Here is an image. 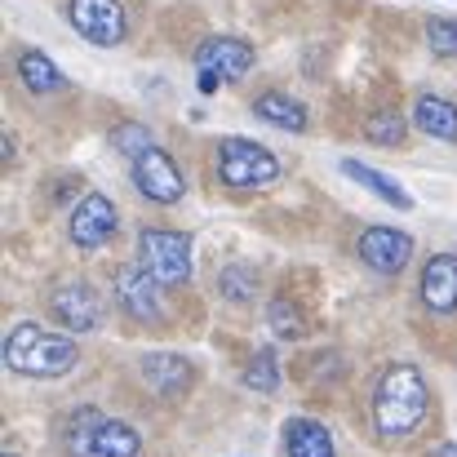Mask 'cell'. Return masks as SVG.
Listing matches in <instances>:
<instances>
[{
	"instance_id": "obj_1",
	"label": "cell",
	"mask_w": 457,
	"mask_h": 457,
	"mask_svg": "<svg viewBox=\"0 0 457 457\" xmlns=\"http://www.w3.org/2000/svg\"><path fill=\"white\" fill-rule=\"evenodd\" d=\"M431 391L418 364H391L373 391V427L382 440H404L427 422Z\"/></svg>"
},
{
	"instance_id": "obj_2",
	"label": "cell",
	"mask_w": 457,
	"mask_h": 457,
	"mask_svg": "<svg viewBox=\"0 0 457 457\" xmlns=\"http://www.w3.org/2000/svg\"><path fill=\"white\" fill-rule=\"evenodd\" d=\"M76 360H80L76 337L54 333V328L31 324V320L13 324V333L4 337V364L22 378H62L76 369Z\"/></svg>"
},
{
	"instance_id": "obj_3",
	"label": "cell",
	"mask_w": 457,
	"mask_h": 457,
	"mask_svg": "<svg viewBox=\"0 0 457 457\" xmlns=\"http://www.w3.org/2000/svg\"><path fill=\"white\" fill-rule=\"evenodd\" d=\"M62 449L71 457H138L143 453V436L129 422L107 418L103 409L85 404L62 422Z\"/></svg>"
},
{
	"instance_id": "obj_4",
	"label": "cell",
	"mask_w": 457,
	"mask_h": 457,
	"mask_svg": "<svg viewBox=\"0 0 457 457\" xmlns=\"http://www.w3.org/2000/svg\"><path fill=\"white\" fill-rule=\"evenodd\" d=\"M218 178L236 191H262L280 182V160L253 138H222L218 143Z\"/></svg>"
},
{
	"instance_id": "obj_5",
	"label": "cell",
	"mask_w": 457,
	"mask_h": 457,
	"mask_svg": "<svg viewBox=\"0 0 457 457\" xmlns=\"http://www.w3.org/2000/svg\"><path fill=\"white\" fill-rule=\"evenodd\" d=\"M138 262L164 289L187 285L191 280V236L169 231V227H143L138 231Z\"/></svg>"
},
{
	"instance_id": "obj_6",
	"label": "cell",
	"mask_w": 457,
	"mask_h": 457,
	"mask_svg": "<svg viewBox=\"0 0 457 457\" xmlns=\"http://www.w3.org/2000/svg\"><path fill=\"white\" fill-rule=\"evenodd\" d=\"M67 18H71L76 36L89 40V45H98V49L120 45L125 31H129V13H125L120 0H71L67 4Z\"/></svg>"
},
{
	"instance_id": "obj_7",
	"label": "cell",
	"mask_w": 457,
	"mask_h": 457,
	"mask_svg": "<svg viewBox=\"0 0 457 457\" xmlns=\"http://www.w3.org/2000/svg\"><path fill=\"white\" fill-rule=\"evenodd\" d=\"M49 315H54L62 328H71V333H94V328L103 324L107 306H103V298H98L85 280H67V285H58V289L49 294Z\"/></svg>"
},
{
	"instance_id": "obj_8",
	"label": "cell",
	"mask_w": 457,
	"mask_h": 457,
	"mask_svg": "<svg viewBox=\"0 0 457 457\" xmlns=\"http://www.w3.org/2000/svg\"><path fill=\"white\" fill-rule=\"evenodd\" d=\"M116 227H120V213H116V204H112L103 191H85V200L71 204L67 231H71V240H76L80 249H103V245L116 236Z\"/></svg>"
},
{
	"instance_id": "obj_9",
	"label": "cell",
	"mask_w": 457,
	"mask_h": 457,
	"mask_svg": "<svg viewBox=\"0 0 457 457\" xmlns=\"http://www.w3.org/2000/svg\"><path fill=\"white\" fill-rule=\"evenodd\" d=\"M129 164H134V187L147 200H155V204H178L182 200L187 182H182L173 155L164 152V147H152V152H143L138 160H129Z\"/></svg>"
},
{
	"instance_id": "obj_10",
	"label": "cell",
	"mask_w": 457,
	"mask_h": 457,
	"mask_svg": "<svg viewBox=\"0 0 457 457\" xmlns=\"http://www.w3.org/2000/svg\"><path fill=\"white\" fill-rule=\"evenodd\" d=\"M160 289H164V285L155 280L143 262L116 271V306H120L125 315H134V320H160V315H164Z\"/></svg>"
},
{
	"instance_id": "obj_11",
	"label": "cell",
	"mask_w": 457,
	"mask_h": 457,
	"mask_svg": "<svg viewBox=\"0 0 457 457\" xmlns=\"http://www.w3.org/2000/svg\"><path fill=\"white\" fill-rule=\"evenodd\" d=\"M360 258L378 276H400L413 258V236L395 231V227H369V231H360Z\"/></svg>"
},
{
	"instance_id": "obj_12",
	"label": "cell",
	"mask_w": 457,
	"mask_h": 457,
	"mask_svg": "<svg viewBox=\"0 0 457 457\" xmlns=\"http://www.w3.org/2000/svg\"><path fill=\"white\" fill-rule=\"evenodd\" d=\"M195 67L200 71H213L222 80H240L253 67V45L240 40V36H209L195 49Z\"/></svg>"
},
{
	"instance_id": "obj_13",
	"label": "cell",
	"mask_w": 457,
	"mask_h": 457,
	"mask_svg": "<svg viewBox=\"0 0 457 457\" xmlns=\"http://www.w3.org/2000/svg\"><path fill=\"white\" fill-rule=\"evenodd\" d=\"M418 298L431 315H457V253H436L422 267Z\"/></svg>"
},
{
	"instance_id": "obj_14",
	"label": "cell",
	"mask_w": 457,
	"mask_h": 457,
	"mask_svg": "<svg viewBox=\"0 0 457 457\" xmlns=\"http://www.w3.org/2000/svg\"><path fill=\"white\" fill-rule=\"evenodd\" d=\"M138 373H143V382L152 386L155 395H164V400L169 395H182L191 386V378H195L191 360H182L178 351H152V355H143Z\"/></svg>"
},
{
	"instance_id": "obj_15",
	"label": "cell",
	"mask_w": 457,
	"mask_h": 457,
	"mask_svg": "<svg viewBox=\"0 0 457 457\" xmlns=\"http://www.w3.org/2000/svg\"><path fill=\"white\" fill-rule=\"evenodd\" d=\"M413 125H418V134H427V138L457 143V103L440 98V94H422V98L413 103Z\"/></svg>"
},
{
	"instance_id": "obj_16",
	"label": "cell",
	"mask_w": 457,
	"mask_h": 457,
	"mask_svg": "<svg viewBox=\"0 0 457 457\" xmlns=\"http://www.w3.org/2000/svg\"><path fill=\"white\" fill-rule=\"evenodd\" d=\"M18 80L36 94V98H45V94H58L62 85H67V76L54 67V58L49 54H40V49H27V54H18Z\"/></svg>"
},
{
	"instance_id": "obj_17",
	"label": "cell",
	"mask_w": 457,
	"mask_h": 457,
	"mask_svg": "<svg viewBox=\"0 0 457 457\" xmlns=\"http://www.w3.org/2000/svg\"><path fill=\"white\" fill-rule=\"evenodd\" d=\"M285 453L289 457H337L333 453V436L320 422H311V418H294L285 427Z\"/></svg>"
},
{
	"instance_id": "obj_18",
	"label": "cell",
	"mask_w": 457,
	"mask_h": 457,
	"mask_svg": "<svg viewBox=\"0 0 457 457\" xmlns=\"http://www.w3.org/2000/svg\"><path fill=\"white\" fill-rule=\"evenodd\" d=\"M253 112L267 120V125H276V129H289V134H303L306 129V107L298 98H289V94H262L258 103H253Z\"/></svg>"
},
{
	"instance_id": "obj_19",
	"label": "cell",
	"mask_w": 457,
	"mask_h": 457,
	"mask_svg": "<svg viewBox=\"0 0 457 457\" xmlns=\"http://www.w3.org/2000/svg\"><path fill=\"white\" fill-rule=\"evenodd\" d=\"M342 173H346V178H355L360 187H369L373 195H382L386 204H395V209H413V195H409L400 182L382 178L378 169H369V164H360V160H342Z\"/></svg>"
},
{
	"instance_id": "obj_20",
	"label": "cell",
	"mask_w": 457,
	"mask_h": 457,
	"mask_svg": "<svg viewBox=\"0 0 457 457\" xmlns=\"http://www.w3.org/2000/svg\"><path fill=\"white\" fill-rule=\"evenodd\" d=\"M218 294H222L227 303H236V306L253 303V294H258V276H253V267H245V262L222 267V271H218Z\"/></svg>"
},
{
	"instance_id": "obj_21",
	"label": "cell",
	"mask_w": 457,
	"mask_h": 457,
	"mask_svg": "<svg viewBox=\"0 0 457 457\" xmlns=\"http://www.w3.org/2000/svg\"><path fill=\"white\" fill-rule=\"evenodd\" d=\"M245 382L253 391H262V395H276L280 391V360H276V351H258L249 360V369H245Z\"/></svg>"
},
{
	"instance_id": "obj_22",
	"label": "cell",
	"mask_w": 457,
	"mask_h": 457,
	"mask_svg": "<svg viewBox=\"0 0 457 457\" xmlns=\"http://www.w3.org/2000/svg\"><path fill=\"white\" fill-rule=\"evenodd\" d=\"M112 143H116V152H120V155L138 160L143 152H152V147H155V134L147 129V125L125 120V125H116V129H112Z\"/></svg>"
},
{
	"instance_id": "obj_23",
	"label": "cell",
	"mask_w": 457,
	"mask_h": 457,
	"mask_svg": "<svg viewBox=\"0 0 457 457\" xmlns=\"http://www.w3.org/2000/svg\"><path fill=\"white\" fill-rule=\"evenodd\" d=\"M364 138L378 143V147H395V143L404 138V120H400L395 112H378V116L364 120Z\"/></svg>"
},
{
	"instance_id": "obj_24",
	"label": "cell",
	"mask_w": 457,
	"mask_h": 457,
	"mask_svg": "<svg viewBox=\"0 0 457 457\" xmlns=\"http://www.w3.org/2000/svg\"><path fill=\"white\" fill-rule=\"evenodd\" d=\"M267 324H271V333H276V337H303V333H306L298 306L285 303V298H276V303L267 306Z\"/></svg>"
},
{
	"instance_id": "obj_25",
	"label": "cell",
	"mask_w": 457,
	"mask_h": 457,
	"mask_svg": "<svg viewBox=\"0 0 457 457\" xmlns=\"http://www.w3.org/2000/svg\"><path fill=\"white\" fill-rule=\"evenodd\" d=\"M427 45L436 58H457V18H427Z\"/></svg>"
},
{
	"instance_id": "obj_26",
	"label": "cell",
	"mask_w": 457,
	"mask_h": 457,
	"mask_svg": "<svg viewBox=\"0 0 457 457\" xmlns=\"http://www.w3.org/2000/svg\"><path fill=\"white\" fill-rule=\"evenodd\" d=\"M218 85H227V80H222V76H213V71H200V89H204V94H213Z\"/></svg>"
},
{
	"instance_id": "obj_27",
	"label": "cell",
	"mask_w": 457,
	"mask_h": 457,
	"mask_svg": "<svg viewBox=\"0 0 457 457\" xmlns=\"http://www.w3.org/2000/svg\"><path fill=\"white\" fill-rule=\"evenodd\" d=\"M427 457H457V445H436Z\"/></svg>"
},
{
	"instance_id": "obj_28",
	"label": "cell",
	"mask_w": 457,
	"mask_h": 457,
	"mask_svg": "<svg viewBox=\"0 0 457 457\" xmlns=\"http://www.w3.org/2000/svg\"><path fill=\"white\" fill-rule=\"evenodd\" d=\"M4 457H18V453H4Z\"/></svg>"
}]
</instances>
